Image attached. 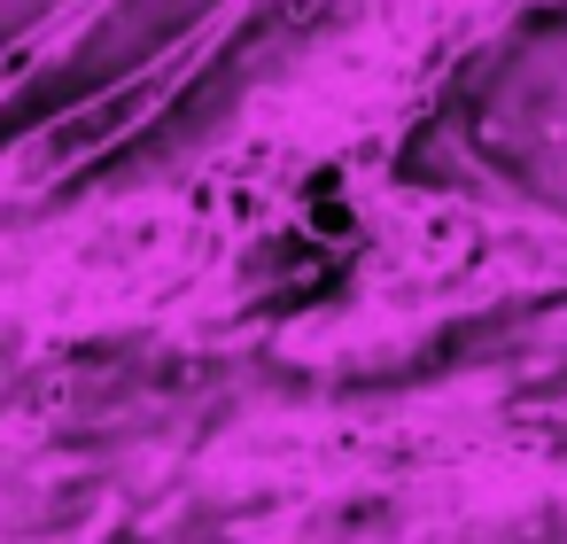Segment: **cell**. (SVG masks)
I'll list each match as a JSON object with an SVG mask.
<instances>
[{
	"label": "cell",
	"instance_id": "cell-1",
	"mask_svg": "<svg viewBox=\"0 0 567 544\" xmlns=\"http://www.w3.org/2000/svg\"><path fill=\"white\" fill-rule=\"evenodd\" d=\"M458 125L474 172L505 203L567 234V9L520 24V40H505L482 63Z\"/></svg>",
	"mask_w": 567,
	"mask_h": 544
}]
</instances>
